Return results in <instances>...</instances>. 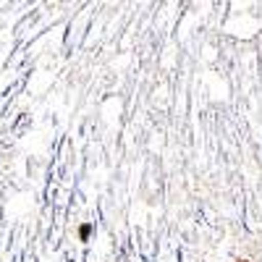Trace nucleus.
<instances>
[{"label": "nucleus", "mask_w": 262, "mask_h": 262, "mask_svg": "<svg viewBox=\"0 0 262 262\" xmlns=\"http://www.w3.org/2000/svg\"><path fill=\"white\" fill-rule=\"evenodd\" d=\"M238 262H244V259H238Z\"/></svg>", "instance_id": "obj_1"}]
</instances>
